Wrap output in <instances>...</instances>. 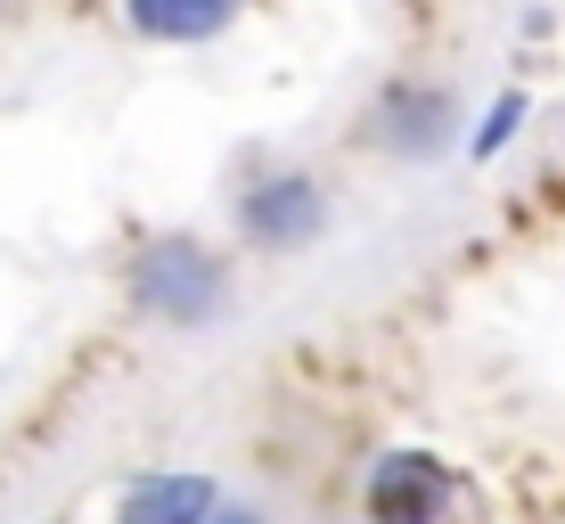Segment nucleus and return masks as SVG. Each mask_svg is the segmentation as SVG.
I'll return each instance as SVG.
<instances>
[{
  "mask_svg": "<svg viewBox=\"0 0 565 524\" xmlns=\"http://www.w3.org/2000/svg\"><path fill=\"white\" fill-rule=\"evenodd\" d=\"M131 303L164 328H205L230 303V270L198 238H148L131 255Z\"/></svg>",
  "mask_w": 565,
  "mask_h": 524,
  "instance_id": "nucleus-1",
  "label": "nucleus"
},
{
  "mask_svg": "<svg viewBox=\"0 0 565 524\" xmlns=\"http://www.w3.org/2000/svg\"><path fill=\"white\" fill-rule=\"evenodd\" d=\"M369 131H377V148L402 157V164H435V157H451V148L467 140L459 99L443 83H394L377 99V115H369Z\"/></svg>",
  "mask_w": 565,
  "mask_h": 524,
  "instance_id": "nucleus-2",
  "label": "nucleus"
},
{
  "mask_svg": "<svg viewBox=\"0 0 565 524\" xmlns=\"http://www.w3.org/2000/svg\"><path fill=\"white\" fill-rule=\"evenodd\" d=\"M238 229H246V246L303 255V246L328 229V189L311 181V172H263V181H246V197H238Z\"/></svg>",
  "mask_w": 565,
  "mask_h": 524,
  "instance_id": "nucleus-3",
  "label": "nucleus"
},
{
  "mask_svg": "<svg viewBox=\"0 0 565 524\" xmlns=\"http://www.w3.org/2000/svg\"><path fill=\"white\" fill-rule=\"evenodd\" d=\"M361 509L369 524H443L451 509V468L435 451H385L361 483Z\"/></svg>",
  "mask_w": 565,
  "mask_h": 524,
  "instance_id": "nucleus-4",
  "label": "nucleus"
},
{
  "mask_svg": "<svg viewBox=\"0 0 565 524\" xmlns=\"http://www.w3.org/2000/svg\"><path fill=\"white\" fill-rule=\"evenodd\" d=\"M222 483L213 475H140L124 492V524H205Z\"/></svg>",
  "mask_w": 565,
  "mask_h": 524,
  "instance_id": "nucleus-5",
  "label": "nucleus"
},
{
  "mask_svg": "<svg viewBox=\"0 0 565 524\" xmlns=\"http://www.w3.org/2000/svg\"><path fill=\"white\" fill-rule=\"evenodd\" d=\"M124 17L148 42H213L238 17V0H124Z\"/></svg>",
  "mask_w": 565,
  "mask_h": 524,
  "instance_id": "nucleus-6",
  "label": "nucleus"
},
{
  "mask_svg": "<svg viewBox=\"0 0 565 524\" xmlns=\"http://www.w3.org/2000/svg\"><path fill=\"white\" fill-rule=\"evenodd\" d=\"M524 115H533V99H524V90H500V99L492 107H483V124H476V140H467V157H500V148H509L516 140V131H524Z\"/></svg>",
  "mask_w": 565,
  "mask_h": 524,
  "instance_id": "nucleus-7",
  "label": "nucleus"
},
{
  "mask_svg": "<svg viewBox=\"0 0 565 524\" xmlns=\"http://www.w3.org/2000/svg\"><path fill=\"white\" fill-rule=\"evenodd\" d=\"M205 524H270L263 509H246V500H213V516Z\"/></svg>",
  "mask_w": 565,
  "mask_h": 524,
  "instance_id": "nucleus-8",
  "label": "nucleus"
}]
</instances>
